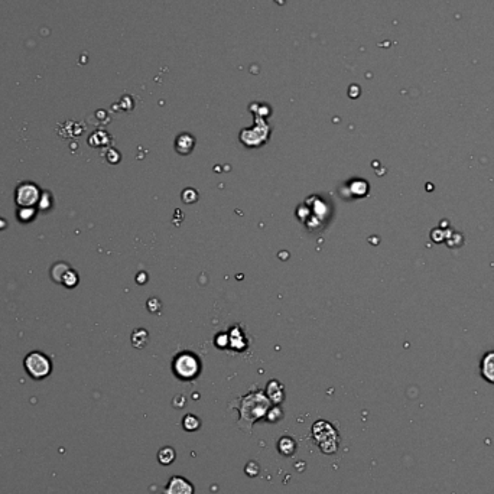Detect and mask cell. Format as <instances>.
I'll return each mask as SVG.
<instances>
[{
    "label": "cell",
    "instance_id": "4",
    "mask_svg": "<svg viewBox=\"0 0 494 494\" xmlns=\"http://www.w3.org/2000/svg\"><path fill=\"white\" fill-rule=\"evenodd\" d=\"M18 202L22 205H30L38 200V190L32 184H23L18 190Z\"/></svg>",
    "mask_w": 494,
    "mask_h": 494
},
{
    "label": "cell",
    "instance_id": "1",
    "mask_svg": "<svg viewBox=\"0 0 494 494\" xmlns=\"http://www.w3.org/2000/svg\"><path fill=\"white\" fill-rule=\"evenodd\" d=\"M25 369L32 379L35 380H42L47 376H50L51 366L50 358L45 354L39 353V351H33L29 353L25 358Z\"/></svg>",
    "mask_w": 494,
    "mask_h": 494
},
{
    "label": "cell",
    "instance_id": "6",
    "mask_svg": "<svg viewBox=\"0 0 494 494\" xmlns=\"http://www.w3.org/2000/svg\"><path fill=\"white\" fill-rule=\"evenodd\" d=\"M279 451L283 455H291L295 451V442L291 438H282L279 441Z\"/></svg>",
    "mask_w": 494,
    "mask_h": 494
},
{
    "label": "cell",
    "instance_id": "2",
    "mask_svg": "<svg viewBox=\"0 0 494 494\" xmlns=\"http://www.w3.org/2000/svg\"><path fill=\"white\" fill-rule=\"evenodd\" d=\"M163 494H194V485L184 477L173 475L165 487Z\"/></svg>",
    "mask_w": 494,
    "mask_h": 494
},
{
    "label": "cell",
    "instance_id": "3",
    "mask_svg": "<svg viewBox=\"0 0 494 494\" xmlns=\"http://www.w3.org/2000/svg\"><path fill=\"white\" fill-rule=\"evenodd\" d=\"M480 373L487 383L494 384V350H490L481 357Z\"/></svg>",
    "mask_w": 494,
    "mask_h": 494
},
{
    "label": "cell",
    "instance_id": "7",
    "mask_svg": "<svg viewBox=\"0 0 494 494\" xmlns=\"http://www.w3.org/2000/svg\"><path fill=\"white\" fill-rule=\"evenodd\" d=\"M200 425H201L200 419L197 416H194V415H187L185 419H184V428L187 431H197L200 428Z\"/></svg>",
    "mask_w": 494,
    "mask_h": 494
},
{
    "label": "cell",
    "instance_id": "5",
    "mask_svg": "<svg viewBox=\"0 0 494 494\" xmlns=\"http://www.w3.org/2000/svg\"><path fill=\"white\" fill-rule=\"evenodd\" d=\"M158 460H159V463L162 465L172 464L173 460H175V451H173V448H171V446L162 448L161 451H159V454H158Z\"/></svg>",
    "mask_w": 494,
    "mask_h": 494
}]
</instances>
